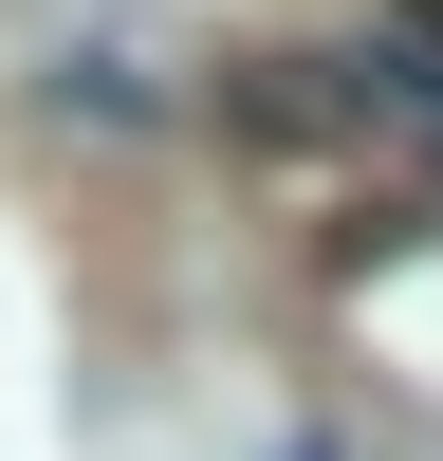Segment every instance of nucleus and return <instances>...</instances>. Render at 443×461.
Instances as JSON below:
<instances>
[{
	"label": "nucleus",
	"mask_w": 443,
	"mask_h": 461,
	"mask_svg": "<svg viewBox=\"0 0 443 461\" xmlns=\"http://www.w3.org/2000/svg\"><path fill=\"white\" fill-rule=\"evenodd\" d=\"M388 37H406V56H425V74H443V0H388Z\"/></svg>",
	"instance_id": "f257e3e1"
},
{
	"label": "nucleus",
	"mask_w": 443,
	"mask_h": 461,
	"mask_svg": "<svg viewBox=\"0 0 443 461\" xmlns=\"http://www.w3.org/2000/svg\"><path fill=\"white\" fill-rule=\"evenodd\" d=\"M295 461H332V443H295Z\"/></svg>",
	"instance_id": "f03ea898"
}]
</instances>
